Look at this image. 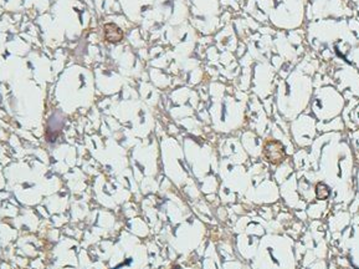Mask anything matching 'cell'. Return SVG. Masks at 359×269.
<instances>
[{
	"label": "cell",
	"mask_w": 359,
	"mask_h": 269,
	"mask_svg": "<svg viewBox=\"0 0 359 269\" xmlns=\"http://www.w3.org/2000/svg\"><path fill=\"white\" fill-rule=\"evenodd\" d=\"M265 156L266 159L269 160L270 162H273V163H278L284 160V148L281 146L278 142H269L266 144V147H265Z\"/></svg>",
	"instance_id": "6da1fadb"
},
{
	"label": "cell",
	"mask_w": 359,
	"mask_h": 269,
	"mask_svg": "<svg viewBox=\"0 0 359 269\" xmlns=\"http://www.w3.org/2000/svg\"><path fill=\"white\" fill-rule=\"evenodd\" d=\"M103 36L108 43L117 44L123 39V32L116 24L108 23L103 26Z\"/></svg>",
	"instance_id": "7a4b0ae2"
}]
</instances>
